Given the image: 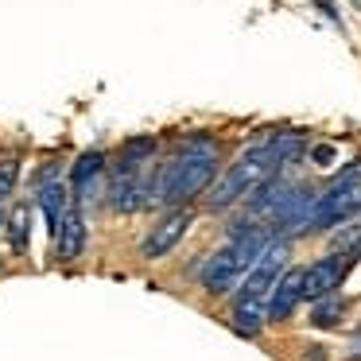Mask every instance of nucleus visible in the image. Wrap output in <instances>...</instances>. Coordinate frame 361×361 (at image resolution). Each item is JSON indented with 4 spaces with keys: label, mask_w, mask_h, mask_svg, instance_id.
I'll return each instance as SVG.
<instances>
[{
    "label": "nucleus",
    "mask_w": 361,
    "mask_h": 361,
    "mask_svg": "<svg viewBox=\"0 0 361 361\" xmlns=\"http://www.w3.org/2000/svg\"><path fill=\"white\" fill-rule=\"evenodd\" d=\"M82 245H86V218H82V198L71 190V202L63 210V221H59V233H55V252L63 264L82 257Z\"/></svg>",
    "instance_id": "obj_6"
},
{
    "label": "nucleus",
    "mask_w": 361,
    "mask_h": 361,
    "mask_svg": "<svg viewBox=\"0 0 361 361\" xmlns=\"http://www.w3.org/2000/svg\"><path fill=\"white\" fill-rule=\"evenodd\" d=\"M8 245H12V252L16 257H24L27 252V241H32V206L27 202H16L12 206V214H8Z\"/></svg>",
    "instance_id": "obj_10"
},
{
    "label": "nucleus",
    "mask_w": 361,
    "mask_h": 361,
    "mask_svg": "<svg viewBox=\"0 0 361 361\" xmlns=\"http://www.w3.org/2000/svg\"><path fill=\"white\" fill-rule=\"evenodd\" d=\"M307 361H326V353H322V345H307Z\"/></svg>",
    "instance_id": "obj_14"
},
{
    "label": "nucleus",
    "mask_w": 361,
    "mask_h": 361,
    "mask_svg": "<svg viewBox=\"0 0 361 361\" xmlns=\"http://www.w3.org/2000/svg\"><path fill=\"white\" fill-rule=\"evenodd\" d=\"M105 171H109V164H105L102 152H82V156L74 159V167H71V190H74L78 198H90L94 183L102 179Z\"/></svg>",
    "instance_id": "obj_8"
},
{
    "label": "nucleus",
    "mask_w": 361,
    "mask_h": 361,
    "mask_svg": "<svg viewBox=\"0 0 361 361\" xmlns=\"http://www.w3.org/2000/svg\"><path fill=\"white\" fill-rule=\"evenodd\" d=\"M361 210V159L353 167H345L326 190H319V202H314V218L311 229H330L350 221Z\"/></svg>",
    "instance_id": "obj_3"
},
{
    "label": "nucleus",
    "mask_w": 361,
    "mask_h": 361,
    "mask_svg": "<svg viewBox=\"0 0 361 361\" xmlns=\"http://www.w3.org/2000/svg\"><path fill=\"white\" fill-rule=\"evenodd\" d=\"M353 357H361V326L353 330Z\"/></svg>",
    "instance_id": "obj_15"
},
{
    "label": "nucleus",
    "mask_w": 361,
    "mask_h": 361,
    "mask_svg": "<svg viewBox=\"0 0 361 361\" xmlns=\"http://www.w3.org/2000/svg\"><path fill=\"white\" fill-rule=\"evenodd\" d=\"M314 4H319V12L326 20H338V12H334V4H330V0H314Z\"/></svg>",
    "instance_id": "obj_13"
},
{
    "label": "nucleus",
    "mask_w": 361,
    "mask_h": 361,
    "mask_svg": "<svg viewBox=\"0 0 361 361\" xmlns=\"http://www.w3.org/2000/svg\"><path fill=\"white\" fill-rule=\"evenodd\" d=\"M342 314H345V299L322 295V299H314V307H311V326H334Z\"/></svg>",
    "instance_id": "obj_11"
},
{
    "label": "nucleus",
    "mask_w": 361,
    "mask_h": 361,
    "mask_svg": "<svg viewBox=\"0 0 361 361\" xmlns=\"http://www.w3.org/2000/svg\"><path fill=\"white\" fill-rule=\"evenodd\" d=\"M195 226V214L187 210V206H175L171 214H164V218L156 221V226L148 229V237H144V245H140V257L144 260H159V257H167V252L175 249V245L187 237V229Z\"/></svg>",
    "instance_id": "obj_4"
},
{
    "label": "nucleus",
    "mask_w": 361,
    "mask_h": 361,
    "mask_svg": "<svg viewBox=\"0 0 361 361\" xmlns=\"http://www.w3.org/2000/svg\"><path fill=\"white\" fill-rule=\"evenodd\" d=\"M353 4H357V8H361V0H353Z\"/></svg>",
    "instance_id": "obj_16"
},
{
    "label": "nucleus",
    "mask_w": 361,
    "mask_h": 361,
    "mask_svg": "<svg viewBox=\"0 0 361 361\" xmlns=\"http://www.w3.org/2000/svg\"><path fill=\"white\" fill-rule=\"evenodd\" d=\"M303 283H307V268H283L276 280L272 295H268V322H283L303 299Z\"/></svg>",
    "instance_id": "obj_7"
},
{
    "label": "nucleus",
    "mask_w": 361,
    "mask_h": 361,
    "mask_svg": "<svg viewBox=\"0 0 361 361\" xmlns=\"http://www.w3.org/2000/svg\"><path fill=\"white\" fill-rule=\"evenodd\" d=\"M350 264H353V252H326V257H319L311 268H307L303 299L314 303V299H322V295H334V291L342 288Z\"/></svg>",
    "instance_id": "obj_5"
},
{
    "label": "nucleus",
    "mask_w": 361,
    "mask_h": 361,
    "mask_svg": "<svg viewBox=\"0 0 361 361\" xmlns=\"http://www.w3.org/2000/svg\"><path fill=\"white\" fill-rule=\"evenodd\" d=\"M295 152H299L295 136H272V140H264V144H257V148L241 152V156L226 167V175L214 179L210 195H206V206H210V210H226V206L249 198L264 179L280 175V167L288 164V159H295Z\"/></svg>",
    "instance_id": "obj_2"
},
{
    "label": "nucleus",
    "mask_w": 361,
    "mask_h": 361,
    "mask_svg": "<svg viewBox=\"0 0 361 361\" xmlns=\"http://www.w3.org/2000/svg\"><path fill=\"white\" fill-rule=\"evenodd\" d=\"M233 330L237 334H257L268 322V299H252V295H237L233 299Z\"/></svg>",
    "instance_id": "obj_9"
},
{
    "label": "nucleus",
    "mask_w": 361,
    "mask_h": 361,
    "mask_svg": "<svg viewBox=\"0 0 361 361\" xmlns=\"http://www.w3.org/2000/svg\"><path fill=\"white\" fill-rule=\"evenodd\" d=\"M16 175H20L16 159H8V164H0V198H8V195H12V187H16Z\"/></svg>",
    "instance_id": "obj_12"
},
{
    "label": "nucleus",
    "mask_w": 361,
    "mask_h": 361,
    "mask_svg": "<svg viewBox=\"0 0 361 361\" xmlns=\"http://www.w3.org/2000/svg\"><path fill=\"white\" fill-rule=\"evenodd\" d=\"M218 144L195 136V140H183L179 152L159 167V175L148 183V206H183L190 198L206 195L218 179Z\"/></svg>",
    "instance_id": "obj_1"
}]
</instances>
